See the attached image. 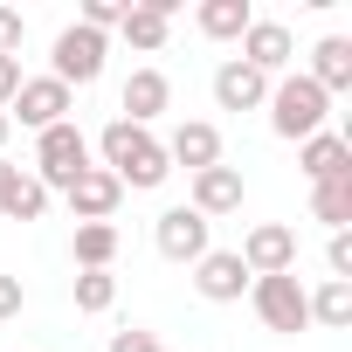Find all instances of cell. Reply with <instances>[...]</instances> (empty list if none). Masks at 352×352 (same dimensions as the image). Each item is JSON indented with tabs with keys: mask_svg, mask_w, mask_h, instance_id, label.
Returning <instances> with one entry per match:
<instances>
[{
	"mask_svg": "<svg viewBox=\"0 0 352 352\" xmlns=\"http://www.w3.org/2000/svg\"><path fill=\"white\" fill-rule=\"evenodd\" d=\"M42 208H49V187L35 180V173H21V180H14V194H8V208H0V214H8V221H42Z\"/></svg>",
	"mask_w": 352,
	"mask_h": 352,
	"instance_id": "cell-23",
	"label": "cell"
},
{
	"mask_svg": "<svg viewBox=\"0 0 352 352\" xmlns=\"http://www.w3.org/2000/svg\"><path fill=\"white\" fill-rule=\"evenodd\" d=\"M97 152H104V173H111V180H118V187H138V194L166 187V173H173L166 145H159L152 131L124 124V118H111V124L97 131Z\"/></svg>",
	"mask_w": 352,
	"mask_h": 352,
	"instance_id": "cell-1",
	"label": "cell"
},
{
	"mask_svg": "<svg viewBox=\"0 0 352 352\" xmlns=\"http://www.w3.org/2000/svg\"><path fill=\"white\" fill-rule=\"evenodd\" d=\"M290 49H297V42H290L283 21H249V35H242V63L263 69V76H276V69L290 63Z\"/></svg>",
	"mask_w": 352,
	"mask_h": 352,
	"instance_id": "cell-17",
	"label": "cell"
},
{
	"mask_svg": "<svg viewBox=\"0 0 352 352\" xmlns=\"http://www.w3.org/2000/svg\"><path fill=\"white\" fill-rule=\"evenodd\" d=\"M76 263L83 270H111L118 263V228L111 221H83L76 228Z\"/></svg>",
	"mask_w": 352,
	"mask_h": 352,
	"instance_id": "cell-22",
	"label": "cell"
},
{
	"mask_svg": "<svg viewBox=\"0 0 352 352\" xmlns=\"http://www.w3.org/2000/svg\"><path fill=\"white\" fill-rule=\"evenodd\" d=\"M311 214L338 235V228L352 221V180H318V187H311Z\"/></svg>",
	"mask_w": 352,
	"mask_h": 352,
	"instance_id": "cell-21",
	"label": "cell"
},
{
	"mask_svg": "<svg viewBox=\"0 0 352 352\" xmlns=\"http://www.w3.org/2000/svg\"><path fill=\"white\" fill-rule=\"evenodd\" d=\"M249 304H256V318L270 324V331H304L311 324V290L297 283V270H283V276H256L249 283Z\"/></svg>",
	"mask_w": 352,
	"mask_h": 352,
	"instance_id": "cell-3",
	"label": "cell"
},
{
	"mask_svg": "<svg viewBox=\"0 0 352 352\" xmlns=\"http://www.w3.org/2000/svg\"><path fill=\"white\" fill-rule=\"evenodd\" d=\"M111 352H166L145 324H124V331H111Z\"/></svg>",
	"mask_w": 352,
	"mask_h": 352,
	"instance_id": "cell-28",
	"label": "cell"
},
{
	"mask_svg": "<svg viewBox=\"0 0 352 352\" xmlns=\"http://www.w3.org/2000/svg\"><path fill=\"white\" fill-rule=\"evenodd\" d=\"M83 173H90V138L76 124H49L35 138V180L42 187H69V180H83Z\"/></svg>",
	"mask_w": 352,
	"mask_h": 352,
	"instance_id": "cell-4",
	"label": "cell"
},
{
	"mask_svg": "<svg viewBox=\"0 0 352 352\" xmlns=\"http://www.w3.org/2000/svg\"><path fill=\"white\" fill-rule=\"evenodd\" d=\"M14 90H21V56H0V111L14 104Z\"/></svg>",
	"mask_w": 352,
	"mask_h": 352,
	"instance_id": "cell-29",
	"label": "cell"
},
{
	"mask_svg": "<svg viewBox=\"0 0 352 352\" xmlns=\"http://www.w3.org/2000/svg\"><path fill=\"white\" fill-rule=\"evenodd\" d=\"M166 159H173V166H187V173H208V166H221V131H214L208 118H194V124L173 131Z\"/></svg>",
	"mask_w": 352,
	"mask_h": 352,
	"instance_id": "cell-16",
	"label": "cell"
},
{
	"mask_svg": "<svg viewBox=\"0 0 352 352\" xmlns=\"http://www.w3.org/2000/svg\"><path fill=\"white\" fill-rule=\"evenodd\" d=\"M194 21H201V35H208V42H242V35H249V21H256V8H249V0H201Z\"/></svg>",
	"mask_w": 352,
	"mask_h": 352,
	"instance_id": "cell-19",
	"label": "cell"
},
{
	"mask_svg": "<svg viewBox=\"0 0 352 352\" xmlns=\"http://www.w3.org/2000/svg\"><path fill=\"white\" fill-rule=\"evenodd\" d=\"M324 118H331V97L311 83V76H283V83H270V131L276 138H311V131H324Z\"/></svg>",
	"mask_w": 352,
	"mask_h": 352,
	"instance_id": "cell-2",
	"label": "cell"
},
{
	"mask_svg": "<svg viewBox=\"0 0 352 352\" xmlns=\"http://www.w3.org/2000/svg\"><path fill=\"white\" fill-rule=\"evenodd\" d=\"M14 180H21V166H8V159H0V208H8V194H14Z\"/></svg>",
	"mask_w": 352,
	"mask_h": 352,
	"instance_id": "cell-31",
	"label": "cell"
},
{
	"mask_svg": "<svg viewBox=\"0 0 352 352\" xmlns=\"http://www.w3.org/2000/svg\"><path fill=\"white\" fill-rule=\"evenodd\" d=\"M63 201H69V214H76V228H83V221H111V214H118V201H124V187L111 180L104 166H90L83 180H69V187H63Z\"/></svg>",
	"mask_w": 352,
	"mask_h": 352,
	"instance_id": "cell-11",
	"label": "cell"
},
{
	"mask_svg": "<svg viewBox=\"0 0 352 352\" xmlns=\"http://www.w3.org/2000/svg\"><path fill=\"white\" fill-rule=\"evenodd\" d=\"M201 221H214V214H235L242 208V173L235 166H208V173H194V201H187Z\"/></svg>",
	"mask_w": 352,
	"mask_h": 352,
	"instance_id": "cell-15",
	"label": "cell"
},
{
	"mask_svg": "<svg viewBox=\"0 0 352 352\" xmlns=\"http://www.w3.org/2000/svg\"><path fill=\"white\" fill-rule=\"evenodd\" d=\"M242 270L249 276H283V270H297V228H283V221H263V228H249L242 235Z\"/></svg>",
	"mask_w": 352,
	"mask_h": 352,
	"instance_id": "cell-7",
	"label": "cell"
},
{
	"mask_svg": "<svg viewBox=\"0 0 352 352\" xmlns=\"http://www.w3.org/2000/svg\"><path fill=\"white\" fill-rule=\"evenodd\" d=\"M104 56H111V49H104V35L76 21V28H63V35H56V49H49V63H56V69H49V76H56V83H69V90H83V83H97V76H104Z\"/></svg>",
	"mask_w": 352,
	"mask_h": 352,
	"instance_id": "cell-5",
	"label": "cell"
},
{
	"mask_svg": "<svg viewBox=\"0 0 352 352\" xmlns=\"http://www.w3.org/2000/svg\"><path fill=\"white\" fill-rule=\"evenodd\" d=\"M208 228H214V221H201L194 208H166V214L152 221V242H159V256H166V263H201V256L214 249V242H208Z\"/></svg>",
	"mask_w": 352,
	"mask_h": 352,
	"instance_id": "cell-8",
	"label": "cell"
},
{
	"mask_svg": "<svg viewBox=\"0 0 352 352\" xmlns=\"http://www.w3.org/2000/svg\"><path fill=\"white\" fill-rule=\"evenodd\" d=\"M8 138H14V124H8V111H0V152H8Z\"/></svg>",
	"mask_w": 352,
	"mask_h": 352,
	"instance_id": "cell-32",
	"label": "cell"
},
{
	"mask_svg": "<svg viewBox=\"0 0 352 352\" xmlns=\"http://www.w3.org/2000/svg\"><path fill=\"white\" fill-rule=\"evenodd\" d=\"M21 42H28V21H21V8H0V56H21Z\"/></svg>",
	"mask_w": 352,
	"mask_h": 352,
	"instance_id": "cell-26",
	"label": "cell"
},
{
	"mask_svg": "<svg viewBox=\"0 0 352 352\" xmlns=\"http://www.w3.org/2000/svg\"><path fill=\"white\" fill-rule=\"evenodd\" d=\"M173 14H180V0H138V8H124V21H118V28H124V42H131V49H145V56H152V49H166Z\"/></svg>",
	"mask_w": 352,
	"mask_h": 352,
	"instance_id": "cell-14",
	"label": "cell"
},
{
	"mask_svg": "<svg viewBox=\"0 0 352 352\" xmlns=\"http://www.w3.org/2000/svg\"><path fill=\"white\" fill-rule=\"evenodd\" d=\"M166 104H173L166 69H131V76H124V90H118V111H124V124H138V131H145Z\"/></svg>",
	"mask_w": 352,
	"mask_h": 352,
	"instance_id": "cell-12",
	"label": "cell"
},
{
	"mask_svg": "<svg viewBox=\"0 0 352 352\" xmlns=\"http://www.w3.org/2000/svg\"><path fill=\"white\" fill-rule=\"evenodd\" d=\"M311 324H324V331H345V324H352V283L324 276V283L311 290Z\"/></svg>",
	"mask_w": 352,
	"mask_h": 352,
	"instance_id": "cell-20",
	"label": "cell"
},
{
	"mask_svg": "<svg viewBox=\"0 0 352 352\" xmlns=\"http://www.w3.org/2000/svg\"><path fill=\"white\" fill-rule=\"evenodd\" d=\"M324 97H338V90H352V42L345 35H324L318 49H311V69H304Z\"/></svg>",
	"mask_w": 352,
	"mask_h": 352,
	"instance_id": "cell-18",
	"label": "cell"
},
{
	"mask_svg": "<svg viewBox=\"0 0 352 352\" xmlns=\"http://www.w3.org/2000/svg\"><path fill=\"white\" fill-rule=\"evenodd\" d=\"M8 124H28L35 138H42L49 124H69V83H56V76H21V90H14V104H8Z\"/></svg>",
	"mask_w": 352,
	"mask_h": 352,
	"instance_id": "cell-6",
	"label": "cell"
},
{
	"mask_svg": "<svg viewBox=\"0 0 352 352\" xmlns=\"http://www.w3.org/2000/svg\"><path fill=\"white\" fill-rule=\"evenodd\" d=\"M324 263H331V276H338V283H352V228H338V235H331Z\"/></svg>",
	"mask_w": 352,
	"mask_h": 352,
	"instance_id": "cell-27",
	"label": "cell"
},
{
	"mask_svg": "<svg viewBox=\"0 0 352 352\" xmlns=\"http://www.w3.org/2000/svg\"><path fill=\"white\" fill-rule=\"evenodd\" d=\"M111 304H118V276H111V270H83V276H76V311L97 318V311H111Z\"/></svg>",
	"mask_w": 352,
	"mask_h": 352,
	"instance_id": "cell-24",
	"label": "cell"
},
{
	"mask_svg": "<svg viewBox=\"0 0 352 352\" xmlns=\"http://www.w3.org/2000/svg\"><path fill=\"white\" fill-rule=\"evenodd\" d=\"M297 166H304V180H352V138L345 131H311L297 145Z\"/></svg>",
	"mask_w": 352,
	"mask_h": 352,
	"instance_id": "cell-10",
	"label": "cell"
},
{
	"mask_svg": "<svg viewBox=\"0 0 352 352\" xmlns=\"http://www.w3.org/2000/svg\"><path fill=\"white\" fill-rule=\"evenodd\" d=\"M0 318H21V276H0Z\"/></svg>",
	"mask_w": 352,
	"mask_h": 352,
	"instance_id": "cell-30",
	"label": "cell"
},
{
	"mask_svg": "<svg viewBox=\"0 0 352 352\" xmlns=\"http://www.w3.org/2000/svg\"><path fill=\"white\" fill-rule=\"evenodd\" d=\"M124 21V0H83V28H97V35H111Z\"/></svg>",
	"mask_w": 352,
	"mask_h": 352,
	"instance_id": "cell-25",
	"label": "cell"
},
{
	"mask_svg": "<svg viewBox=\"0 0 352 352\" xmlns=\"http://www.w3.org/2000/svg\"><path fill=\"white\" fill-rule=\"evenodd\" d=\"M249 283H256V276L242 270V256H235V249H208V256L194 263V290H201L208 304H235Z\"/></svg>",
	"mask_w": 352,
	"mask_h": 352,
	"instance_id": "cell-9",
	"label": "cell"
},
{
	"mask_svg": "<svg viewBox=\"0 0 352 352\" xmlns=\"http://www.w3.org/2000/svg\"><path fill=\"white\" fill-rule=\"evenodd\" d=\"M214 104H221V111H256V104H270V76L235 56V63L214 69Z\"/></svg>",
	"mask_w": 352,
	"mask_h": 352,
	"instance_id": "cell-13",
	"label": "cell"
}]
</instances>
